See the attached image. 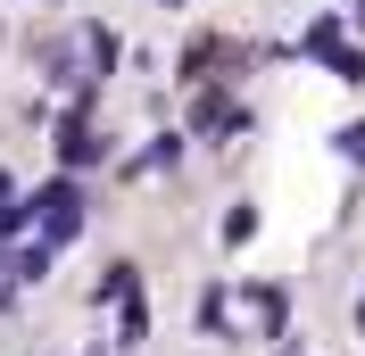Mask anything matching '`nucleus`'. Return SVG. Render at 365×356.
Returning <instances> with one entry per match:
<instances>
[{"label":"nucleus","instance_id":"nucleus-1","mask_svg":"<svg viewBox=\"0 0 365 356\" xmlns=\"http://www.w3.org/2000/svg\"><path fill=\"white\" fill-rule=\"evenodd\" d=\"M25 216L42 224V248H50V257H58V248H67L75 232H83V182H75V174H58V182H42V191H34V199H25Z\"/></svg>","mask_w":365,"mask_h":356},{"label":"nucleus","instance_id":"nucleus-2","mask_svg":"<svg viewBox=\"0 0 365 356\" xmlns=\"http://www.w3.org/2000/svg\"><path fill=\"white\" fill-rule=\"evenodd\" d=\"M216 133H250V108H241L225 83H200V100H191V141H216Z\"/></svg>","mask_w":365,"mask_h":356},{"label":"nucleus","instance_id":"nucleus-3","mask_svg":"<svg viewBox=\"0 0 365 356\" xmlns=\"http://www.w3.org/2000/svg\"><path fill=\"white\" fill-rule=\"evenodd\" d=\"M225 58H232L225 33H191V42H182V58H175V83L200 91V83H207V67H225Z\"/></svg>","mask_w":365,"mask_h":356},{"label":"nucleus","instance_id":"nucleus-4","mask_svg":"<svg viewBox=\"0 0 365 356\" xmlns=\"http://www.w3.org/2000/svg\"><path fill=\"white\" fill-rule=\"evenodd\" d=\"M0 282H9V290H42V282H50V248L25 241L17 257H0Z\"/></svg>","mask_w":365,"mask_h":356},{"label":"nucleus","instance_id":"nucleus-5","mask_svg":"<svg viewBox=\"0 0 365 356\" xmlns=\"http://www.w3.org/2000/svg\"><path fill=\"white\" fill-rule=\"evenodd\" d=\"M241 298H250V315L266 323V340H282V323H291V290H282V282H250Z\"/></svg>","mask_w":365,"mask_h":356},{"label":"nucleus","instance_id":"nucleus-6","mask_svg":"<svg viewBox=\"0 0 365 356\" xmlns=\"http://www.w3.org/2000/svg\"><path fill=\"white\" fill-rule=\"evenodd\" d=\"M182 141L191 133H158L141 157H125V182H141V174H166V166H182Z\"/></svg>","mask_w":365,"mask_h":356},{"label":"nucleus","instance_id":"nucleus-7","mask_svg":"<svg viewBox=\"0 0 365 356\" xmlns=\"http://www.w3.org/2000/svg\"><path fill=\"white\" fill-rule=\"evenodd\" d=\"M83 58H91V75H83V83H108V75H116V58H125V42H116L108 25H83Z\"/></svg>","mask_w":365,"mask_h":356},{"label":"nucleus","instance_id":"nucleus-8","mask_svg":"<svg viewBox=\"0 0 365 356\" xmlns=\"http://www.w3.org/2000/svg\"><path fill=\"white\" fill-rule=\"evenodd\" d=\"M17 232H34V216H25V191H17V174L0 166V241H17Z\"/></svg>","mask_w":365,"mask_h":356},{"label":"nucleus","instance_id":"nucleus-9","mask_svg":"<svg viewBox=\"0 0 365 356\" xmlns=\"http://www.w3.org/2000/svg\"><path fill=\"white\" fill-rule=\"evenodd\" d=\"M141 340H150V298H125V315H116V348H141Z\"/></svg>","mask_w":365,"mask_h":356},{"label":"nucleus","instance_id":"nucleus-10","mask_svg":"<svg viewBox=\"0 0 365 356\" xmlns=\"http://www.w3.org/2000/svg\"><path fill=\"white\" fill-rule=\"evenodd\" d=\"M133 282H141V266H133V257H116V266L91 282V298H100V307H108V298H133Z\"/></svg>","mask_w":365,"mask_h":356},{"label":"nucleus","instance_id":"nucleus-11","mask_svg":"<svg viewBox=\"0 0 365 356\" xmlns=\"http://www.w3.org/2000/svg\"><path fill=\"white\" fill-rule=\"evenodd\" d=\"M241 241H257V207H250V199L225 207V248H241Z\"/></svg>","mask_w":365,"mask_h":356},{"label":"nucleus","instance_id":"nucleus-12","mask_svg":"<svg viewBox=\"0 0 365 356\" xmlns=\"http://www.w3.org/2000/svg\"><path fill=\"white\" fill-rule=\"evenodd\" d=\"M191 323H200V340H207V332H225V290H200V307H191Z\"/></svg>","mask_w":365,"mask_h":356},{"label":"nucleus","instance_id":"nucleus-13","mask_svg":"<svg viewBox=\"0 0 365 356\" xmlns=\"http://www.w3.org/2000/svg\"><path fill=\"white\" fill-rule=\"evenodd\" d=\"M332 141H341V157H349V166H365V125H341Z\"/></svg>","mask_w":365,"mask_h":356},{"label":"nucleus","instance_id":"nucleus-14","mask_svg":"<svg viewBox=\"0 0 365 356\" xmlns=\"http://www.w3.org/2000/svg\"><path fill=\"white\" fill-rule=\"evenodd\" d=\"M357 323H365V298H357Z\"/></svg>","mask_w":365,"mask_h":356},{"label":"nucleus","instance_id":"nucleus-15","mask_svg":"<svg viewBox=\"0 0 365 356\" xmlns=\"http://www.w3.org/2000/svg\"><path fill=\"white\" fill-rule=\"evenodd\" d=\"M166 9H182V0H166Z\"/></svg>","mask_w":365,"mask_h":356}]
</instances>
